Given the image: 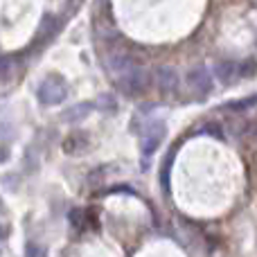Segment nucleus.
<instances>
[{
  "mask_svg": "<svg viewBox=\"0 0 257 257\" xmlns=\"http://www.w3.org/2000/svg\"><path fill=\"white\" fill-rule=\"evenodd\" d=\"M108 66H111L113 75L117 77V75H122V72L131 70V68L140 66V63H138L136 59L131 57V54H126V52H115V54H111V57H108Z\"/></svg>",
  "mask_w": 257,
  "mask_h": 257,
  "instance_id": "obj_6",
  "label": "nucleus"
},
{
  "mask_svg": "<svg viewBox=\"0 0 257 257\" xmlns=\"http://www.w3.org/2000/svg\"><path fill=\"white\" fill-rule=\"evenodd\" d=\"M117 84H120V88L128 95L145 93V90L149 88V72L142 66H136V68H131V70L117 75Z\"/></svg>",
  "mask_w": 257,
  "mask_h": 257,
  "instance_id": "obj_2",
  "label": "nucleus"
},
{
  "mask_svg": "<svg viewBox=\"0 0 257 257\" xmlns=\"http://www.w3.org/2000/svg\"><path fill=\"white\" fill-rule=\"evenodd\" d=\"M257 104V95H250V97L244 99H235V102H228L226 108L228 111H246V108H253Z\"/></svg>",
  "mask_w": 257,
  "mask_h": 257,
  "instance_id": "obj_10",
  "label": "nucleus"
},
{
  "mask_svg": "<svg viewBox=\"0 0 257 257\" xmlns=\"http://www.w3.org/2000/svg\"><path fill=\"white\" fill-rule=\"evenodd\" d=\"M66 81L57 75H50L48 79H43V84L39 86V99L45 106H57L66 99Z\"/></svg>",
  "mask_w": 257,
  "mask_h": 257,
  "instance_id": "obj_1",
  "label": "nucleus"
},
{
  "mask_svg": "<svg viewBox=\"0 0 257 257\" xmlns=\"http://www.w3.org/2000/svg\"><path fill=\"white\" fill-rule=\"evenodd\" d=\"M14 77V57H0V81H9Z\"/></svg>",
  "mask_w": 257,
  "mask_h": 257,
  "instance_id": "obj_9",
  "label": "nucleus"
},
{
  "mask_svg": "<svg viewBox=\"0 0 257 257\" xmlns=\"http://www.w3.org/2000/svg\"><path fill=\"white\" fill-rule=\"evenodd\" d=\"M187 84H190V88L194 90V93H199V95L210 93V90H212V77H210L208 68L205 66L192 68V70L187 72Z\"/></svg>",
  "mask_w": 257,
  "mask_h": 257,
  "instance_id": "obj_4",
  "label": "nucleus"
},
{
  "mask_svg": "<svg viewBox=\"0 0 257 257\" xmlns=\"http://www.w3.org/2000/svg\"><path fill=\"white\" fill-rule=\"evenodd\" d=\"M27 257H45V248H41V246H36V244H30L27 246Z\"/></svg>",
  "mask_w": 257,
  "mask_h": 257,
  "instance_id": "obj_11",
  "label": "nucleus"
},
{
  "mask_svg": "<svg viewBox=\"0 0 257 257\" xmlns=\"http://www.w3.org/2000/svg\"><path fill=\"white\" fill-rule=\"evenodd\" d=\"M165 133H167V126H165L163 120H151L149 124L142 128V140H140V149L145 156L156 154V149L160 147V142L165 140Z\"/></svg>",
  "mask_w": 257,
  "mask_h": 257,
  "instance_id": "obj_3",
  "label": "nucleus"
},
{
  "mask_svg": "<svg viewBox=\"0 0 257 257\" xmlns=\"http://www.w3.org/2000/svg\"><path fill=\"white\" fill-rule=\"evenodd\" d=\"M156 84H158L160 90H176L178 88V75L174 68L169 66H160L158 70H156Z\"/></svg>",
  "mask_w": 257,
  "mask_h": 257,
  "instance_id": "obj_5",
  "label": "nucleus"
},
{
  "mask_svg": "<svg viewBox=\"0 0 257 257\" xmlns=\"http://www.w3.org/2000/svg\"><path fill=\"white\" fill-rule=\"evenodd\" d=\"M90 113H93V102H79V104H75V106L66 108L63 120L75 124V122H84V117H88Z\"/></svg>",
  "mask_w": 257,
  "mask_h": 257,
  "instance_id": "obj_7",
  "label": "nucleus"
},
{
  "mask_svg": "<svg viewBox=\"0 0 257 257\" xmlns=\"http://www.w3.org/2000/svg\"><path fill=\"white\" fill-rule=\"evenodd\" d=\"M237 75V66L232 61H221L217 63V77L221 81H232Z\"/></svg>",
  "mask_w": 257,
  "mask_h": 257,
  "instance_id": "obj_8",
  "label": "nucleus"
}]
</instances>
